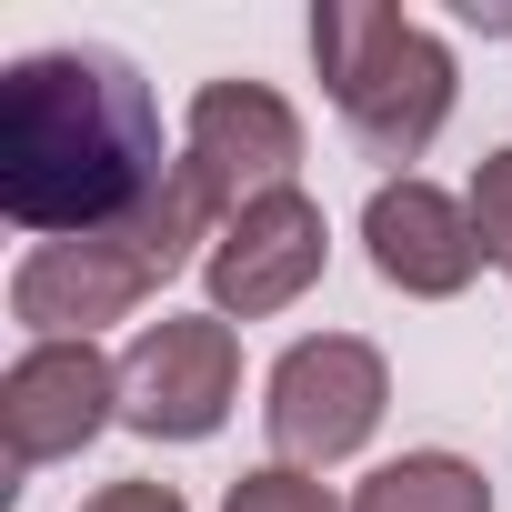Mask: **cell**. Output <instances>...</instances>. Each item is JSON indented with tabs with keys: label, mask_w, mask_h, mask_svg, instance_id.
I'll return each mask as SVG.
<instances>
[{
	"label": "cell",
	"mask_w": 512,
	"mask_h": 512,
	"mask_svg": "<svg viewBox=\"0 0 512 512\" xmlns=\"http://www.w3.org/2000/svg\"><path fill=\"white\" fill-rule=\"evenodd\" d=\"M181 201L151 81L121 51H21L0 71V211L41 241H121Z\"/></svg>",
	"instance_id": "cell-1"
},
{
	"label": "cell",
	"mask_w": 512,
	"mask_h": 512,
	"mask_svg": "<svg viewBox=\"0 0 512 512\" xmlns=\"http://www.w3.org/2000/svg\"><path fill=\"white\" fill-rule=\"evenodd\" d=\"M312 61H322V91H332V111L352 121V141L372 161H422L452 121V91H462L442 31L392 11V0H322Z\"/></svg>",
	"instance_id": "cell-2"
},
{
	"label": "cell",
	"mask_w": 512,
	"mask_h": 512,
	"mask_svg": "<svg viewBox=\"0 0 512 512\" xmlns=\"http://www.w3.org/2000/svg\"><path fill=\"white\" fill-rule=\"evenodd\" d=\"M211 211L201 191L181 181V201L151 221V231H121V241H31L21 272H11V322L31 342H101L111 322H131L191 251H201Z\"/></svg>",
	"instance_id": "cell-3"
},
{
	"label": "cell",
	"mask_w": 512,
	"mask_h": 512,
	"mask_svg": "<svg viewBox=\"0 0 512 512\" xmlns=\"http://www.w3.org/2000/svg\"><path fill=\"white\" fill-rule=\"evenodd\" d=\"M392 412V362L362 342V332H312L272 362L262 382V422H272V452L292 472H332L352 462Z\"/></svg>",
	"instance_id": "cell-4"
},
{
	"label": "cell",
	"mask_w": 512,
	"mask_h": 512,
	"mask_svg": "<svg viewBox=\"0 0 512 512\" xmlns=\"http://www.w3.org/2000/svg\"><path fill=\"white\" fill-rule=\"evenodd\" d=\"M181 181L211 221H241L251 201L302 191V111L272 81H201L181 111Z\"/></svg>",
	"instance_id": "cell-5"
},
{
	"label": "cell",
	"mask_w": 512,
	"mask_h": 512,
	"mask_svg": "<svg viewBox=\"0 0 512 512\" xmlns=\"http://www.w3.org/2000/svg\"><path fill=\"white\" fill-rule=\"evenodd\" d=\"M241 402V342L221 312H161L121 352V422L141 442H211Z\"/></svg>",
	"instance_id": "cell-6"
},
{
	"label": "cell",
	"mask_w": 512,
	"mask_h": 512,
	"mask_svg": "<svg viewBox=\"0 0 512 512\" xmlns=\"http://www.w3.org/2000/svg\"><path fill=\"white\" fill-rule=\"evenodd\" d=\"M111 422H121V362L101 342H31L0 372V452H11V472L71 462Z\"/></svg>",
	"instance_id": "cell-7"
},
{
	"label": "cell",
	"mask_w": 512,
	"mask_h": 512,
	"mask_svg": "<svg viewBox=\"0 0 512 512\" xmlns=\"http://www.w3.org/2000/svg\"><path fill=\"white\" fill-rule=\"evenodd\" d=\"M332 262V221L312 191H272L251 201L241 221H221V241L201 251V282H211V312L221 322H272L292 312Z\"/></svg>",
	"instance_id": "cell-8"
},
{
	"label": "cell",
	"mask_w": 512,
	"mask_h": 512,
	"mask_svg": "<svg viewBox=\"0 0 512 512\" xmlns=\"http://www.w3.org/2000/svg\"><path fill=\"white\" fill-rule=\"evenodd\" d=\"M362 251H372V272H382L402 302H452V292L482 272L472 201H452V191L422 181V171H392V181L362 201Z\"/></svg>",
	"instance_id": "cell-9"
},
{
	"label": "cell",
	"mask_w": 512,
	"mask_h": 512,
	"mask_svg": "<svg viewBox=\"0 0 512 512\" xmlns=\"http://www.w3.org/2000/svg\"><path fill=\"white\" fill-rule=\"evenodd\" d=\"M352 512H492V482L462 452H402L352 492Z\"/></svg>",
	"instance_id": "cell-10"
},
{
	"label": "cell",
	"mask_w": 512,
	"mask_h": 512,
	"mask_svg": "<svg viewBox=\"0 0 512 512\" xmlns=\"http://www.w3.org/2000/svg\"><path fill=\"white\" fill-rule=\"evenodd\" d=\"M221 512H352V502H332V482H322V472L262 462V472H241V482L221 492Z\"/></svg>",
	"instance_id": "cell-11"
},
{
	"label": "cell",
	"mask_w": 512,
	"mask_h": 512,
	"mask_svg": "<svg viewBox=\"0 0 512 512\" xmlns=\"http://www.w3.org/2000/svg\"><path fill=\"white\" fill-rule=\"evenodd\" d=\"M472 231H482V262H502L512 272V141L502 151H482V171H472Z\"/></svg>",
	"instance_id": "cell-12"
},
{
	"label": "cell",
	"mask_w": 512,
	"mask_h": 512,
	"mask_svg": "<svg viewBox=\"0 0 512 512\" xmlns=\"http://www.w3.org/2000/svg\"><path fill=\"white\" fill-rule=\"evenodd\" d=\"M81 512H191V502H181V482H141L131 472V482H101Z\"/></svg>",
	"instance_id": "cell-13"
}]
</instances>
